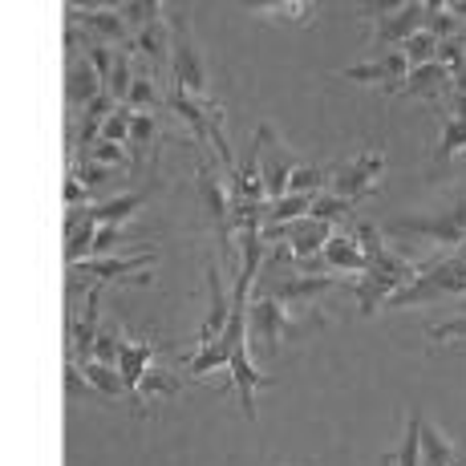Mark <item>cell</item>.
<instances>
[{"mask_svg": "<svg viewBox=\"0 0 466 466\" xmlns=\"http://www.w3.org/2000/svg\"><path fill=\"white\" fill-rule=\"evenodd\" d=\"M325 325H329V317L320 312V304L309 309V317H292L284 300H276L272 292H259L248 304V349H256L259 357L272 361L284 340H304V337L320 333Z\"/></svg>", "mask_w": 466, "mask_h": 466, "instance_id": "obj_1", "label": "cell"}, {"mask_svg": "<svg viewBox=\"0 0 466 466\" xmlns=\"http://www.w3.org/2000/svg\"><path fill=\"white\" fill-rule=\"evenodd\" d=\"M442 297H466V264L459 256H442V259L422 264L418 280L410 289H401L390 300V309H410V304H430Z\"/></svg>", "mask_w": 466, "mask_h": 466, "instance_id": "obj_2", "label": "cell"}, {"mask_svg": "<svg viewBox=\"0 0 466 466\" xmlns=\"http://www.w3.org/2000/svg\"><path fill=\"white\" fill-rule=\"evenodd\" d=\"M170 110L178 114V118L191 127V134L199 142H211L215 147V155H219V163H223V175H236V158H231V150H228V138H223V110L211 102H199V97H191V94H183V89H170Z\"/></svg>", "mask_w": 466, "mask_h": 466, "instance_id": "obj_3", "label": "cell"}, {"mask_svg": "<svg viewBox=\"0 0 466 466\" xmlns=\"http://www.w3.org/2000/svg\"><path fill=\"white\" fill-rule=\"evenodd\" d=\"M390 231L393 236H418L438 248H454L459 252V248H466V195L442 215H398L390 223Z\"/></svg>", "mask_w": 466, "mask_h": 466, "instance_id": "obj_4", "label": "cell"}, {"mask_svg": "<svg viewBox=\"0 0 466 466\" xmlns=\"http://www.w3.org/2000/svg\"><path fill=\"white\" fill-rule=\"evenodd\" d=\"M381 175H385V150L381 147H373V150H361L357 158H349V163H340L329 170V191L340 195L345 203H365L373 191H378V183H381Z\"/></svg>", "mask_w": 466, "mask_h": 466, "instance_id": "obj_5", "label": "cell"}, {"mask_svg": "<svg viewBox=\"0 0 466 466\" xmlns=\"http://www.w3.org/2000/svg\"><path fill=\"white\" fill-rule=\"evenodd\" d=\"M170 57H175V89L208 102V61H203L199 45L191 37L187 16H175V21H170Z\"/></svg>", "mask_w": 466, "mask_h": 466, "instance_id": "obj_6", "label": "cell"}, {"mask_svg": "<svg viewBox=\"0 0 466 466\" xmlns=\"http://www.w3.org/2000/svg\"><path fill=\"white\" fill-rule=\"evenodd\" d=\"M365 16L373 21V45H406L414 33L426 29V0H406V5H365Z\"/></svg>", "mask_w": 466, "mask_h": 466, "instance_id": "obj_7", "label": "cell"}, {"mask_svg": "<svg viewBox=\"0 0 466 466\" xmlns=\"http://www.w3.org/2000/svg\"><path fill=\"white\" fill-rule=\"evenodd\" d=\"M195 183H199V199H203V215L215 228V239L219 248L228 252L231 239H236V223H231V187H228V175L211 167V158H203L199 170H195Z\"/></svg>", "mask_w": 466, "mask_h": 466, "instance_id": "obj_8", "label": "cell"}, {"mask_svg": "<svg viewBox=\"0 0 466 466\" xmlns=\"http://www.w3.org/2000/svg\"><path fill=\"white\" fill-rule=\"evenodd\" d=\"M264 239H272V244H284V248H289V256H292V264L304 268L309 259H317L320 252H325V244L333 239V223L304 215V219L289 223V228H268Z\"/></svg>", "mask_w": 466, "mask_h": 466, "instance_id": "obj_9", "label": "cell"}, {"mask_svg": "<svg viewBox=\"0 0 466 466\" xmlns=\"http://www.w3.org/2000/svg\"><path fill=\"white\" fill-rule=\"evenodd\" d=\"M155 264V248H147L142 256H102V259H82V264H69L77 280L102 284V280H130V284H150V272H138V268Z\"/></svg>", "mask_w": 466, "mask_h": 466, "instance_id": "obj_10", "label": "cell"}, {"mask_svg": "<svg viewBox=\"0 0 466 466\" xmlns=\"http://www.w3.org/2000/svg\"><path fill=\"white\" fill-rule=\"evenodd\" d=\"M66 21L77 25V29H86L94 45H122V49L134 53L130 25L122 21L118 8H77V5H66Z\"/></svg>", "mask_w": 466, "mask_h": 466, "instance_id": "obj_11", "label": "cell"}, {"mask_svg": "<svg viewBox=\"0 0 466 466\" xmlns=\"http://www.w3.org/2000/svg\"><path fill=\"white\" fill-rule=\"evenodd\" d=\"M256 138L264 142V155H259V170H264V187H268V199H284L289 195V178H292V170H297L300 163L289 155V147H284L280 138H276V130L268 127H259L256 130Z\"/></svg>", "mask_w": 466, "mask_h": 466, "instance_id": "obj_12", "label": "cell"}, {"mask_svg": "<svg viewBox=\"0 0 466 466\" xmlns=\"http://www.w3.org/2000/svg\"><path fill=\"white\" fill-rule=\"evenodd\" d=\"M337 77H349V82H361V86H385V94L398 97L401 77H410V61L401 49H390V53H381L378 61H361V66L340 69Z\"/></svg>", "mask_w": 466, "mask_h": 466, "instance_id": "obj_13", "label": "cell"}, {"mask_svg": "<svg viewBox=\"0 0 466 466\" xmlns=\"http://www.w3.org/2000/svg\"><path fill=\"white\" fill-rule=\"evenodd\" d=\"M340 284H349L345 276H333V272L309 276V272H300V276H280L268 292H272L276 300H284V304H309V309H317V304L325 300V292L340 289Z\"/></svg>", "mask_w": 466, "mask_h": 466, "instance_id": "obj_14", "label": "cell"}, {"mask_svg": "<svg viewBox=\"0 0 466 466\" xmlns=\"http://www.w3.org/2000/svg\"><path fill=\"white\" fill-rule=\"evenodd\" d=\"M155 353H158V340L155 337H127L118 357V373L127 381V398L134 401V414H138V385L155 370Z\"/></svg>", "mask_w": 466, "mask_h": 466, "instance_id": "obj_15", "label": "cell"}, {"mask_svg": "<svg viewBox=\"0 0 466 466\" xmlns=\"http://www.w3.org/2000/svg\"><path fill=\"white\" fill-rule=\"evenodd\" d=\"M231 381H236V393H239V410H244L248 422H256V390H264V385H272L268 373H259L252 365V349L239 345L236 353H231Z\"/></svg>", "mask_w": 466, "mask_h": 466, "instance_id": "obj_16", "label": "cell"}, {"mask_svg": "<svg viewBox=\"0 0 466 466\" xmlns=\"http://www.w3.org/2000/svg\"><path fill=\"white\" fill-rule=\"evenodd\" d=\"M208 284H211V309H208V320L199 325V337H195V345H211V340L223 337V329H228L231 320V297L223 292V276H219V264L208 259Z\"/></svg>", "mask_w": 466, "mask_h": 466, "instance_id": "obj_17", "label": "cell"}, {"mask_svg": "<svg viewBox=\"0 0 466 466\" xmlns=\"http://www.w3.org/2000/svg\"><path fill=\"white\" fill-rule=\"evenodd\" d=\"M97 304H102V289L97 284H89V297H86V312H82V320H77L74 329H69V361H77V365H89L94 361V345H97Z\"/></svg>", "mask_w": 466, "mask_h": 466, "instance_id": "obj_18", "label": "cell"}, {"mask_svg": "<svg viewBox=\"0 0 466 466\" xmlns=\"http://www.w3.org/2000/svg\"><path fill=\"white\" fill-rule=\"evenodd\" d=\"M102 94H106V86H102V77H97V69L89 66L86 57H77L66 74V106L69 110H86V106H94Z\"/></svg>", "mask_w": 466, "mask_h": 466, "instance_id": "obj_19", "label": "cell"}, {"mask_svg": "<svg viewBox=\"0 0 466 466\" xmlns=\"http://www.w3.org/2000/svg\"><path fill=\"white\" fill-rule=\"evenodd\" d=\"M451 86H454L451 69L438 66V61H430V66L410 69V77L401 82V94H406V97H422V102H438V97H442Z\"/></svg>", "mask_w": 466, "mask_h": 466, "instance_id": "obj_20", "label": "cell"}, {"mask_svg": "<svg viewBox=\"0 0 466 466\" xmlns=\"http://www.w3.org/2000/svg\"><path fill=\"white\" fill-rule=\"evenodd\" d=\"M320 259H325V268H333V272H365V268H370L357 236H345V231H333V239L325 244Z\"/></svg>", "mask_w": 466, "mask_h": 466, "instance_id": "obj_21", "label": "cell"}, {"mask_svg": "<svg viewBox=\"0 0 466 466\" xmlns=\"http://www.w3.org/2000/svg\"><path fill=\"white\" fill-rule=\"evenodd\" d=\"M134 53H142V57L150 61V69H155V74H163L167 57H170V21L147 25V29L134 37Z\"/></svg>", "mask_w": 466, "mask_h": 466, "instance_id": "obj_22", "label": "cell"}, {"mask_svg": "<svg viewBox=\"0 0 466 466\" xmlns=\"http://www.w3.org/2000/svg\"><path fill=\"white\" fill-rule=\"evenodd\" d=\"M462 150H466V97L454 94V118H446L442 138H438V150H434V163H451Z\"/></svg>", "mask_w": 466, "mask_h": 466, "instance_id": "obj_23", "label": "cell"}, {"mask_svg": "<svg viewBox=\"0 0 466 466\" xmlns=\"http://www.w3.org/2000/svg\"><path fill=\"white\" fill-rule=\"evenodd\" d=\"M256 13L276 25H292V29H309L317 21V5L312 0H276V5H256Z\"/></svg>", "mask_w": 466, "mask_h": 466, "instance_id": "obj_24", "label": "cell"}, {"mask_svg": "<svg viewBox=\"0 0 466 466\" xmlns=\"http://www.w3.org/2000/svg\"><path fill=\"white\" fill-rule=\"evenodd\" d=\"M142 208V195L138 191H130V195H114V199H106V203H97V208H82L86 211V219H94L97 228H118L122 219H130L134 211Z\"/></svg>", "mask_w": 466, "mask_h": 466, "instance_id": "obj_25", "label": "cell"}, {"mask_svg": "<svg viewBox=\"0 0 466 466\" xmlns=\"http://www.w3.org/2000/svg\"><path fill=\"white\" fill-rule=\"evenodd\" d=\"M418 446H422V466H454V451L459 446L446 442V434L434 422L422 418V430H418Z\"/></svg>", "mask_w": 466, "mask_h": 466, "instance_id": "obj_26", "label": "cell"}, {"mask_svg": "<svg viewBox=\"0 0 466 466\" xmlns=\"http://www.w3.org/2000/svg\"><path fill=\"white\" fill-rule=\"evenodd\" d=\"M114 110H118V102H114L110 94H102L94 106H86V110H82V130H77V142H82V147H97V142H102L106 122H110Z\"/></svg>", "mask_w": 466, "mask_h": 466, "instance_id": "obj_27", "label": "cell"}, {"mask_svg": "<svg viewBox=\"0 0 466 466\" xmlns=\"http://www.w3.org/2000/svg\"><path fill=\"white\" fill-rule=\"evenodd\" d=\"M312 199H317V195H284V199H276L272 208H264V231L268 228H289V223L304 219V215L312 211Z\"/></svg>", "mask_w": 466, "mask_h": 466, "instance_id": "obj_28", "label": "cell"}, {"mask_svg": "<svg viewBox=\"0 0 466 466\" xmlns=\"http://www.w3.org/2000/svg\"><path fill=\"white\" fill-rule=\"evenodd\" d=\"M134 77H138V69L130 66V49H118L114 53V74H110V82H106V94H110L118 106H127L130 89H134Z\"/></svg>", "mask_w": 466, "mask_h": 466, "instance_id": "obj_29", "label": "cell"}, {"mask_svg": "<svg viewBox=\"0 0 466 466\" xmlns=\"http://www.w3.org/2000/svg\"><path fill=\"white\" fill-rule=\"evenodd\" d=\"M122 13V21L130 25V33L138 37L147 25H155V21H163V5L158 0H127V5H114Z\"/></svg>", "mask_w": 466, "mask_h": 466, "instance_id": "obj_30", "label": "cell"}, {"mask_svg": "<svg viewBox=\"0 0 466 466\" xmlns=\"http://www.w3.org/2000/svg\"><path fill=\"white\" fill-rule=\"evenodd\" d=\"M426 33H434L438 41H451L462 33V21L446 13V0H426Z\"/></svg>", "mask_w": 466, "mask_h": 466, "instance_id": "obj_31", "label": "cell"}, {"mask_svg": "<svg viewBox=\"0 0 466 466\" xmlns=\"http://www.w3.org/2000/svg\"><path fill=\"white\" fill-rule=\"evenodd\" d=\"M130 110H142V114H150V110H158L163 106V94H158V86H155V74H147V69H138V77H134V89H130Z\"/></svg>", "mask_w": 466, "mask_h": 466, "instance_id": "obj_32", "label": "cell"}, {"mask_svg": "<svg viewBox=\"0 0 466 466\" xmlns=\"http://www.w3.org/2000/svg\"><path fill=\"white\" fill-rule=\"evenodd\" d=\"M86 378L94 381V390L102 393V398H118V393H127V381H122V373L114 370V365H102V361H89L82 365Z\"/></svg>", "mask_w": 466, "mask_h": 466, "instance_id": "obj_33", "label": "cell"}, {"mask_svg": "<svg viewBox=\"0 0 466 466\" xmlns=\"http://www.w3.org/2000/svg\"><path fill=\"white\" fill-rule=\"evenodd\" d=\"M329 191V170L325 167H297L289 178V195H320Z\"/></svg>", "mask_w": 466, "mask_h": 466, "instance_id": "obj_34", "label": "cell"}, {"mask_svg": "<svg viewBox=\"0 0 466 466\" xmlns=\"http://www.w3.org/2000/svg\"><path fill=\"white\" fill-rule=\"evenodd\" d=\"M69 244H66V256L69 264H82V259L94 256V236H97V223L94 219H82L74 231H66Z\"/></svg>", "mask_w": 466, "mask_h": 466, "instance_id": "obj_35", "label": "cell"}, {"mask_svg": "<svg viewBox=\"0 0 466 466\" xmlns=\"http://www.w3.org/2000/svg\"><path fill=\"white\" fill-rule=\"evenodd\" d=\"M438 45H442V41H438L434 33H426V29H422V33H414V37L401 45V53H406V61H410V69L430 66V61L438 57Z\"/></svg>", "mask_w": 466, "mask_h": 466, "instance_id": "obj_36", "label": "cell"}, {"mask_svg": "<svg viewBox=\"0 0 466 466\" xmlns=\"http://www.w3.org/2000/svg\"><path fill=\"white\" fill-rule=\"evenodd\" d=\"M66 398H74V401H77V398H86V401H106L102 393L94 390V381L86 378L82 365L69 361V357H66Z\"/></svg>", "mask_w": 466, "mask_h": 466, "instance_id": "obj_37", "label": "cell"}, {"mask_svg": "<svg viewBox=\"0 0 466 466\" xmlns=\"http://www.w3.org/2000/svg\"><path fill=\"white\" fill-rule=\"evenodd\" d=\"M312 219H325V223H337V219H349L353 215V203H345L340 195H333V191H320L317 199H312Z\"/></svg>", "mask_w": 466, "mask_h": 466, "instance_id": "obj_38", "label": "cell"}, {"mask_svg": "<svg viewBox=\"0 0 466 466\" xmlns=\"http://www.w3.org/2000/svg\"><path fill=\"white\" fill-rule=\"evenodd\" d=\"M122 345H127V337H122V329H118V325L102 329V333H97V345H94V361H102V365H114V370H118Z\"/></svg>", "mask_w": 466, "mask_h": 466, "instance_id": "obj_39", "label": "cell"}, {"mask_svg": "<svg viewBox=\"0 0 466 466\" xmlns=\"http://www.w3.org/2000/svg\"><path fill=\"white\" fill-rule=\"evenodd\" d=\"M158 393H178V381L170 378V373H163V370H150L147 378H142V385H138V401L158 398ZM138 414H142V406H138Z\"/></svg>", "mask_w": 466, "mask_h": 466, "instance_id": "obj_40", "label": "cell"}, {"mask_svg": "<svg viewBox=\"0 0 466 466\" xmlns=\"http://www.w3.org/2000/svg\"><path fill=\"white\" fill-rule=\"evenodd\" d=\"M130 122H134V110H130V106H118V110L110 114V122H106L102 138H106V142H118V147H127V142H130Z\"/></svg>", "mask_w": 466, "mask_h": 466, "instance_id": "obj_41", "label": "cell"}, {"mask_svg": "<svg viewBox=\"0 0 466 466\" xmlns=\"http://www.w3.org/2000/svg\"><path fill=\"white\" fill-rule=\"evenodd\" d=\"M86 163H102V167H118V163H130V150L118 147V142H97V147H89Z\"/></svg>", "mask_w": 466, "mask_h": 466, "instance_id": "obj_42", "label": "cell"}, {"mask_svg": "<svg viewBox=\"0 0 466 466\" xmlns=\"http://www.w3.org/2000/svg\"><path fill=\"white\" fill-rule=\"evenodd\" d=\"M426 337H430V345H451V340H466V317L442 320V325H430Z\"/></svg>", "mask_w": 466, "mask_h": 466, "instance_id": "obj_43", "label": "cell"}, {"mask_svg": "<svg viewBox=\"0 0 466 466\" xmlns=\"http://www.w3.org/2000/svg\"><path fill=\"white\" fill-rule=\"evenodd\" d=\"M127 231H122V228H110V223H106V228H97V236H94V256H89V259H102V256H110L114 252V248H118V244H127Z\"/></svg>", "mask_w": 466, "mask_h": 466, "instance_id": "obj_44", "label": "cell"}, {"mask_svg": "<svg viewBox=\"0 0 466 466\" xmlns=\"http://www.w3.org/2000/svg\"><path fill=\"white\" fill-rule=\"evenodd\" d=\"M69 175H77V183H86V187H102V183H110L114 178V167H102V163H77Z\"/></svg>", "mask_w": 466, "mask_h": 466, "instance_id": "obj_45", "label": "cell"}, {"mask_svg": "<svg viewBox=\"0 0 466 466\" xmlns=\"http://www.w3.org/2000/svg\"><path fill=\"white\" fill-rule=\"evenodd\" d=\"M86 61L97 69L102 86L110 82V74H114V53H110V45H89V49H86Z\"/></svg>", "mask_w": 466, "mask_h": 466, "instance_id": "obj_46", "label": "cell"}, {"mask_svg": "<svg viewBox=\"0 0 466 466\" xmlns=\"http://www.w3.org/2000/svg\"><path fill=\"white\" fill-rule=\"evenodd\" d=\"M61 199H66V208L74 211L77 203H89V199H94V191H89L86 183H77V175H69V178H66V191H61Z\"/></svg>", "mask_w": 466, "mask_h": 466, "instance_id": "obj_47", "label": "cell"}, {"mask_svg": "<svg viewBox=\"0 0 466 466\" xmlns=\"http://www.w3.org/2000/svg\"><path fill=\"white\" fill-rule=\"evenodd\" d=\"M454 466H466V451H454Z\"/></svg>", "mask_w": 466, "mask_h": 466, "instance_id": "obj_48", "label": "cell"}]
</instances>
